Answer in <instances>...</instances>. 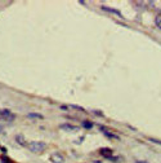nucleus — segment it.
<instances>
[{
  "label": "nucleus",
  "instance_id": "5",
  "mask_svg": "<svg viewBox=\"0 0 161 163\" xmlns=\"http://www.w3.org/2000/svg\"><path fill=\"white\" fill-rule=\"evenodd\" d=\"M112 149H110V148H102L99 150V154L101 155H103L104 158H110V157H112Z\"/></svg>",
  "mask_w": 161,
  "mask_h": 163
},
{
  "label": "nucleus",
  "instance_id": "15",
  "mask_svg": "<svg viewBox=\"0 0 161 163\" xmlns=\"http://www.w3.org/2000/svg\"><path fill=\"white\" fill-rule=\"evenodd\" d=\"M135 163H148V162H146V161H137Z\"/></svg>",
  "mask_w": 161,
  "mask_h": 163
},
{
  "label": "nucleus",
  "instance_id": "11",
  "mask_svg": "<svg viewBox=\"0 0 161 163\" xmlns=\"http://www.w3.org/2000/svg\"><path fill=\"white\" fill-rule=\"evenodd\" d=\"M107 137H110V139H115V140H119V136H116V135H113V133H111V132H107V131H104L103 132Z\"/></svg>",
  "mask_w": 161,
  "mask_h": 163
},
{
  "label": "nucleus",
  "instance_id": "7",
  "mask_svg": "<svg viewBox=\"0 0 161 163\" xmlns=\"http://www.w3.org/2000/svg\"><path fill=\"white\" fill-rule=\"evenodd\" d=\"M27 118H31V119H44V115L39 114V113H29Z\"/></svg>",
  "mask_w": 161,
  "mask_h": 163
},
{
  "label": "nucleus",
  "instance_id": "16",
  "mask_svg": "<svg viewBox=\"0 0 161 163\" xmlns=\"http://www.w3.org/2000/svg\"><path fill=\"white\" fill-rule=\"evenodd\" d=\"M2 131H3V126L0 124V132H2Z\"/></svg>",
  "mask_w": 161,
  "mask_h": 163
},
{
  "label": "nucleus",
  "instance_id": "1",
  "mask_svg": "<svg viewBox=\"0 0 161 163\" xmlns=\"http://www.w3.org/2000/svg\"><path fill=\"white\" fill-rule=\"evenodd\" d=\"M47 148H48V144L43 142V141H30L27 144V149L35 154H40V153L45 152Z\"/></svg>",
  "mask_w": 161,
  "mask_h": 163
},
{
  "label": "nucleus",
  "instance_id": "10",
  "mask_svg": "<svg viewBox=\"0 0 161 163\" xmlns=\"http://www.w3.org/2000/svg\"><path fill=\"white\" fill-rule=\"evenodd\" d=\"M155 24H156V26H157L159 29H161V14L155 17Z\"/></svg>",
  "mask_w": 161,
  "mask_h": 163
},
{
  "label": "nucleus",
  "instance_id": "13",
  "mask_svg": "<svg viewBox=\"0 0 161 163\" xmlns=\"http://www.w3.org/2000/svg\"><path fill=\"white\" fill-rule=\"evenodd\" d=\"M148 140H150V141H152V142H155V144H159V145H161V140H157V139H152V137H150Z\"/></svg>",
  "mask_w": 161,
  "mask_h": 163
},
{
  "label": "nucleus",
  "instance_id": "9",
  "mask_svg": "<svg viewBox=\"0 0 161 163\" xmlns=\"http://www.w3.org/2000/svg\"><path fill=\"white\" fill-rule=\"evenodd\" d=\"M81 124H82V127H84V128H86V129H90L91 127H93V123H91V122H88V120H84Z\"/></svg>",
  "mask_w": 161,
  "mask_h": 163
},
{
  "label": "nucleus",
  "instance_id": "6",
  "mask_svg": "<svg viewBox=\"0 0 161 163\" xmlns=\"http://www.w3.org/2000/svg\"><path fill=\"white\" fill-rule=\"evenodd\" d=\"M16 141L20 144V145H22V146H27V142H26L23 135H17L16 136Z\"/></svg>",
  "mask_w": 161,
  "mask_h": 163
},
{
  "label": "nucleus",
  "instance_id": "8",
  "mask_svg": "<svg viewBox=\"0 0 161 163\" xmlns=\"http://www.w3.org/2000/svg\"><path fill=\"white\" fill-rule=\"evenodd\" d=\"M102 9H103V11H106V12H111V13H115V14H117V16H120L121 18H122V14H121V13L120 12H119V11H116V9H112V8H107V7H102Z\"/></svg>",
  "mask_w": 161,
  "mask_h": 163
},
{
  "label": "nucleus",
  "instance_id": "3",
  "mask_svg": "<svg viewBox=\"0 0 161 163\" xmlns=\"http://www.w3.org/2000/svg\"><path fill=\"white\" fill-rule=\"evenodd\" d=\"M50 162H53V163H64V157L58 152L53 153L52 155H50Z\"/></svg>",
  "mask_w": 161,
  "mask_h": 163
},
{
  "label": "nucleus",
  "instance_id": "2",
  "mask_svg": "<svg viewBox=\"0 0 161 163\" xmlns=\"http://www.w3.org/2000/svg\"><path fill=\"white\" fill-rule=\"evenodd\" d=\"M0 118H2L3 120L12 122L16 119V115L13 114L11 110H8V109H0Z\"/></svg>",
  "mask_w": 161,
  "mask_h": 163
},
{
  "label": "nucleus",
  "instance_id": "12",
  "mask_svg": "<svg viewBox=\"0 0 161 163\" xmlns=\"http://www.w3.org/2000/svg\"><path fill=\"white\" fill-rule=\"evenodd\" d=\"M2 163H13V162L7 157H2Z\"/></svg>",
  "mask_w": 161,
  "mask_h": 163
},
{
  "label": "nucleus",
  "instance_id": "14",
  "mask_svg": "<svg viewBox=\"0 0 161 163\" xmlns=\"http://www.w3.org/2000/svg\"><path fill=\"white\" fill-rule=\"evenodd\" d=\"M91 113H94V114H95V115H99V117H103V113H102V111H95V110H93V111H91Z\"/></svg>",
  "mask_w": 161,
  "mask_h": 163
},
{
  "label": "nucleus",
  "instance_id": "4",
  "mask_svg": "<svg viewBox=\"0 0 161 163\" xmlns=\"http://www.w3.org/2000/svg\"><path fill=\"white\" fill-rule=\"evenodd\" d=\"M59 128H61L62 131H67V132H76V131H79V127L72 126V124H68V123L61 124V126H59Z\"/></svg>",
  "mask_w": 161,
  "mask_h": 163
}]
</instances>
